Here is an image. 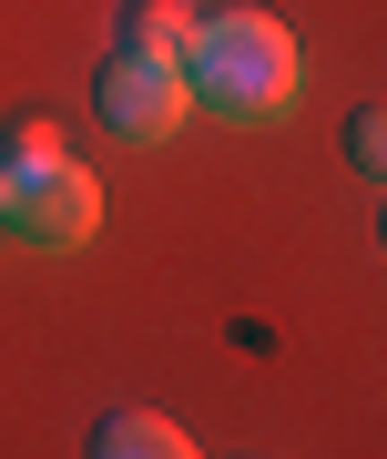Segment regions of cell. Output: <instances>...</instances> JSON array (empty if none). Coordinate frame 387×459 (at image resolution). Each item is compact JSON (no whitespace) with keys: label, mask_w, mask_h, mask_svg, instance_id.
<instances>
[{"label":"cell","mask_w":387,"mask_h":459,"mask_svg":"<svg viewBox=\"0 0 387 459\" xmlns=\"http://www.w3.org/2000/svg\"><path fill=\"white\" fill-rule=\"evenodd\" d=\"M347 164L367 174V184L387 174V123H377V113H357V123H347Z\"/></svg>","instance_id":"cell-7"},{"label":"cell","mask_w":387,"mask_h":459,"mask_svg":"<svg viewBox=\"0 0 387 459\" xmlns=\"http://www.w3.org/2000/svg\"><path fill=\"white\" fill-rule=\"evenodd\" d=\"M184 113H194V92H184L174 62H133V51H113V72H102V123H113L123 143H163Z\"/></svg>","instance_id":"cell-3"},{"label":"cell","mask_w":387,"mask_h":459,"mask_svg":"<svg viewBox=\"0 0 387 459\" xmlns=\"http://www.w3.org/2000/svg\"><path fill=\"white\" fill-rule=\"evenodd\" d=\"M0 204H11V164H0Z\"/></svg>","instance_id":"cell-8"},{"label":"cell","mask_w":387,"mask_h":459,"mask_svg":"<svg viewBox=\"0 0 387 459\" xmlns=\"http://www.w3.org/2000/svg\"><path fill=\"white\" fill-rule=\"evenodd\" d=\"M92 459H194V439L163 409H113V419L92 429Z\"/></svg>","instance_id":"cell-4"},{"label":"cell","mask_w":387,"mask_h":459,"mask_svg":"<svg viewBox=\"0 0 387 459\" xmlns=\"http://www.w3.org/2000/svg\"><path fill=\"white\" fill-rule=\"evenodd\" d=\"M184 41H194V0H133L113 51H133V62H184Z\"/></svg>","instance_id":"cell-5"},{"label":"cell","mask_w":387,"mask_h":459,"mask_svg":"<svg viewBox=\"0 0 387 459\" xmlns=\"http://www.w3.org/2000/svg\"><path fill=\"white\" fill-rule=\"evenodd\" d=\"M184 92L225 123H275L296 102V31L275 11H194L184 41Z\"/></svg>","instance_id":"cell-1"},{"label":"cell","mask_w":387,"mask_h":459,"mask_svg":"<svg viewBox=\"0 0 387 459\" xmlns=\"http://www.w3.org/2000/svg\"><path fill=\"white\" fill-rule=\"evenodd\" d=\"M0 164H11V174L62 164V133H51V123H11V133H0Z\"/></svg>","instance_id":"cell-6"},{"label":"cell","mask_w":387,"mask_h":459,"mask_svg":"<svg viewBox=\"0 0 387 459\" xmlns=\"http://www.w3.org/2000/svg\"><path fill=\"white\" fill-rule=\"evenodd\" d=\"M0 225L21 235L31 255H72V246H92L102 235V184L72 164H41V174H11V204H0Z\"/></svg>","instance_id":"cell-2"}]
</instances>
